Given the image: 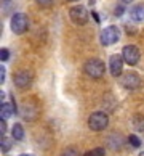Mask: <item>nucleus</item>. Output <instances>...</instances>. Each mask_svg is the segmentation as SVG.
<instances>
[{"instance_id": "4", "label": "nucleus", "mask_w": 144, "mask_h": 156, "mask_svg": "<svg viewBox=\"0 0 144 156\" xmlns=\"http://www.w3.org/2000/svg\"><path fill=\"white\" fill-rule=\"evenodd\" d=\"M27 26H29V21H27V16L24 13H15L13 16H11L10 27H11V31H13L15 34L26 32Z\"/></svg>"}, {"instance_id": "25", "label": "nucleus", "mask_w": 144, "mask_h": 156, "mask_svg": "<svg viewBox=\"0 0 144 156\" xmlns=\"http://www.w3.org/2000/svg\"><path fill=\"white\" fill-rule=\"evenodd\" d=\"M71 2H77V0H71Z\"/></svg>"}, {"instance_id": "3", "label": "nucleus", "mask_w": 144, "mask_h": 156, "mask_svg": "<svg viewBox=\"0 0 144 156\" xmlns=\"http://www.w3.org/2000/svg\"><path fill=\"white\" fill-rule=\"evenodd\" d=\"M119 39H120V29L117 26H107L99 34L101 44L106 45V47L107 45H114L115 42H119Z\"/></svg>"}, {"instance_id": "21", "label": "nucleus", "mask_w": 144, "mask_h": 156, "mask_svg": "<svg viewBox=\"0 0 144 156\" xmlns=\"http://www.w3.org/2000/svg\"><path fill=\"white\" fill-rule=\"evenodd\" d=\"M37 2H39L40 5H50L51 0H37Z\"/></svg>"}, {"instance_id": "17", "label": "nucleus", "mask_w": 144, "mask_h": 156, "mask_svg": "<svg viewBox=\"0 0 144 156\" xmlns=\"http://www.w3.org/2000/svg\"><path fill=\"white\" fill-rule=\"evenodd\" d=\"M62 156H79L77 153V150H74V148H67L64 153H62Z\"/></svg>"}, {"instance_id": "23", "label": "nucleus", "mask_w": 144, "mask_h": 156, "mask_svg": "<svg viewBox=\"0 0 144 156\" xmlns=\"http://www.w3.org/2000/svg\"><path fill=\"white\" fill-rule=\"evenodd\" d=\"M19 156H34V154H29V153H24V154H19Z\"/></svg>"}, {"instance_id": "20", "label": "nucleus", "mask_w": 144, "mask_h": 156, "mask_svg": "<svg viewBox=\"0 0 144 156\" xmlns=\"http://www.w3.org/2000/svg\"><path fill=\"white\" fill-rule=\"evenodd\" d=\"M123 15V7H117L115 8V16H122Z\"/></svg>"}, {"instance_id": "19", "label": "nucleus", "mask_w": 144, "mask_h": 156, "mask_svg": "<svg viewBox=\"0 0 144 156\" xmlns=\"http://www.w3.org/2000/svg\"><path fill=\"white\" fill-rule=\"evenodd\" d=\"M5 130H7V124H5V121L2 119V122H0V132H2V137L5 134Z\"/></svg>"}, {"instance_id": "6", "label": "nucleus", "mask_w": 144, "mask_h": 156, "mask_svg": "<svg viewBox=\"0 0 144 156\" xmlns=\"http://www.w3.org/2000/svg\"><path fill=\"white\" fill-rule=\"evenodd\" d=\"M120 82H122V85H123L125 89L135 90V89H138V87L141 85V77H139V74H136V73H133V71H128V73L122 74Z\"/></svg>"}, {"instance_id": "10", "label": "nucleus", "mask_w": 144, "mask_h": 156, "mask_svg": "<svg viewBox=\"0 0 144 156\" xmlns=\"http://www.w3.org/2000/svg\"><path fill=\"white\" fill-rule=\"evenodd\" d=\"M130 18L133 21H144V5H135L130 10Z\"/></svg>"}, {"instance_id": "5", "label": "nucleus", "mask_w": 144, "mask_h": 156, "mask_svg": "<svg viewBox=\"0 0 144 156\" xmlns=\"http://www.w3.org/2000/svg\"><path fill=\"white\" fill-rule=\"evenodd\" d=\"M122 56H123V61L126 65L135 66V65H138V61L141 58V51L135 45H125L122 50Z\"/></svg>"}, {"instance_id": "13", "label": "nucleus", "mask_w": 144, "mask_h": 156, "mask_svg": "<svg viewBox=\"0 0 144 156\" xmlns=\"http://www.w3.org/2000/svg\"><path fill=\"white\" fill-rule=\"evenodd\" d=\"M0 150H2V153H8L11 150V140L7 137H2V142H0Z\"/></svg>"}, {"instance_id": "24", "label": "nucleus", "mask_w": 144, "mask_h": 156, "mask_svg": "<svg viewBox=\"0 0 144 156\" xmlns=\"http://www.w3.org/2000/svg\"><path fill=\"white\" fill-rule=\"evenodd\" d=\"M138 156H144V151H142V153H139V154H138Z\"/></svg>"}, {"instance_id": "1", "label": "nucleus", "mask_w": 144, "mask_h": 156, "mask_svg": "<svg viewBox=\"0 0 144 156\" xmlns=\"http://www.w3.org/2000/svg\"><path fill=\"white\" fill-rule=\"evenodd\" d=\"M83 71H85L86 76H90V77H93V79H99V77H102V74H104L106 66H104V63H102L101 60L90 58L83 65Z\"/></svg>"}, {"instance_id": "8", "label": "nucleus", "mask_w": 144, "mask_h": 156, "mask_svg": "<svg viewBox=\"0 0 144 156\" xmlns=\"http://www.w3.org/2000/svg\"><path fill=\"white\" fill-rule=\"evenodd\" d=\"M123 56L115 53V55H111V58H109V71L114 77H119L120 74L123 71Z\"/></svg>"}, {"instance_id": "9", "label": "nucleus", "mask_w": 144, "mask_h": 156, "mask_svg": "<svg viewBox=\"0 0 144 156\" xmlns=\"http://www.w3.org/2000/svg\"><path fill=\"white\" fill-rule=\"evenodd\" d=\"M31 82H32V73L26 71V69L15 74V85H16V87L26 89V87L31 85Z\"/></svg>"}, {"instance_id": "15", "label": "nucleus", "mask_w": 144, "mask_h": 156, "mask_svg": "<svg viewBox=\"0 0 144 156\" xmlns=\"http://www.w3.org/2000/svg\"><path fill=\"white\" fill-rule=\"evenodd\" d=\"M128 142H130V143H131V145H133L135 148L141 147V140H139V138H138L136 135H130V137H128Z\"/></svg>"}, {"instance_id": "2", "label": "nucleus", "mask_w": 144, "mask_h": 156, "mask_svg": "<svg viewBox=\"0 0 144 156\" xmlns=\"http://www.w3.org/2000/svg\"><path fill=\"white\" fill-rule=\"evenodd\" d=\"M109 124V118L106 113H101V111H96L93 113L91 116L88 118V127L95 132H99V130H104Z\"/></svg>"}, {"instance_id": "22", "label": "nucleus", "mask_w": 144, "mask_h": 156, "mask_svg": "<svg viewBox=\"0 0 144 156\" xmlns=\"http://www.w3.org/2000/svg\"><path fill=\"white\" fill-rule=\"evenodd\" d=\"M122 2H123V3H131L133 0H122Z\"/></svg>"}, {"instance_id": "7", "label": "nucleus", "mask_w": 144, "mask_h": 156, "mask_svg": "<svg viewBox=\"0 0 144 156\" xmlns=\"http://www.w3.org/2000/svg\"><path fill=\"white\" fill-rule=\"evenodd\" d=\"M69 16H71V20L75 23V24H85L86 21H88V11L83 5H75V7H72L71 11H69Z\"/></svg>"}, {"instance_id": "12", "label": "nucleus", "mask_w": 144, "mask_h": 156, "mask_svg": "<svg viewBox=\"0 0 144 156\" xmlns=\"http://www.w3.org/2000/svg\"><path fill=\"white\" fill-rule=\"evenodd\" d=\"M11 134H13L15 140H22L24 138V129H22L21 124H15L13 129H11Z\"/></svg>"}, {"instance_id": "16", "label": "nucleus", "mask_w": 144, "mask_h": 156, "mask_svg": "<svg viewBox=\"0 0 144 156\" xmlns=\"http://www.w3.org/2000/svg\"><path fill=\"white\" fill-rule=\"evenodd\" d=\"M8 58H10V50L8 48H2V50H0V60L7 61Z\"/></svg>"}, {"instance_id": "18", "label": "nucleus", "mask_w": 144, "mask_h": 156, "mask_svg": "<svg viewBox=\"0 0 144 156\" xmlns=\"http://www.w3.org/2000/svg\"><path fill=\"white\" fill-rule=\"evenodd\" d=\"M0 82H5V68L2 66V68H0Z\"/></svg>"}, {"instance_id": "11", "label": "nucleus", "mask_w": 144, "mask_h": 156, "mask_svg": "<svg viewBox=\"0 0 144 156\" xmlns=\"http://www.w3.org/2000/svg\"><path fill=\"white\" fill-rule=\"evenodd\" d=\"M13 113H15V106L13 105H10V103H2V106H0V118H2L3 121H7L8 118L13 116Z\"/></svg>"}, {"instance_id": "14", "label": "nucleus", "mask_w": 144, "mask_h": 156, "mask_svg": "<svg viewBox=\"0 0 144 156\" xmlns=\"http://www.w3.org/2000/svg\"><path fill=\"white\" fill-rule=\"evenodd\" d=\"M106 151L104 148H95V150H90L88 153H85V156H104Z\"/></svg>"}]
</instances>
